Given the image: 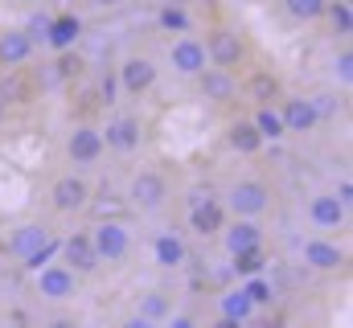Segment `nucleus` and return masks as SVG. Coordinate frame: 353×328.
Wrapping results in <instances>:
<instances>
[{
  "mask_svg": "<svg viewBox=\"0 0 353 328\" xmlns=\"http://www.w3.org/2000/svg\"><path fill=\"white\" fill-rule=\"evenodd\" d=\"M222 226H226V205H222L218 197H205V201L189 205V230H193L197 238H214Z\"/></svg>",
  "mask_w": 353,
  "mask_h": 328,
  "instance_id": "nucleus-15",
  "label": "nucleus"
},
{
  "mask_svg": "<svg viewBox=\"0 0 353 328\" xmlns=\"http://www.w3.org/2000/svg\"><path fill=\"white\" fill-rule=\"evenodd\" d=\"M0 99L4 103H25L29 99V82L21 79V70H8V79L0 82Z\"/></svg>",
  "mask_w": 353,
  "mask_h": 328,
  "instance_id": "nucleus-30",
  "label": "nucleus"
},
{
  "mask_svg": "<svg viewBox=\"0 0 353 328\" xmlns=\"http://www.w3.org/2000/svg\"><path fill=\"white\" fill-rule=\"evenodd\" d=\"M218 312H222V316H230V320H239V325H251L259 308L247 300V291H243V287H234V291H226V296L218 300Z\"/></svg>",
  "mask_w": 353,
  "mask_h": 328,
  "instance_id": "nucleus-24",
  "label": "nucleus"
},
{
  "mask_svg": "<svg viewBox=\"0 0 353 328\" xmlns=\"http://www.w3.org/2000/svg\"><path fill=\"white\" fill-rule=\"evenodd\" d=\"M161 328H197V320H193V316H173V312H169V316L161 320Z\"/></svg>",
  "mask_w": 353,
  "mask_h": 328,
  "instance_id": "nucleus-39",
  "label": "nucleus"
},
{
  "mask_svg": "<svg viewBox=\"0 0 353 328\" xmlns=\"http://www.w3.org/2000/svg\"><path fill=\"white\" fill-rule=\"evenodd\" d=\"M107 148H103V132L94 127V123H79L70 136H66V156L74 168H90V164H99Z\"/></svg>",
  "mask_w": 353,
  "mask_h": 328,
  "instance_id": "nucleus-9",
  "label": "nucleus"
},
{
  "mask_svg": "<svg viewBox=\"0 0 353 328\" xmlns=\"http://www.w3.org/2000/svg\"><path fill=\"white\" fill-rule=\"evenodd\" d=\"M259 271H267V250L259 246V250H243V254H234V275H259Z\"/></svg>",
  "mask_w": 353,
  "mask_h": 328,
  "instance_id": "nucleus-29",
  "label": "nucleus"
},
{
  "mask_svg": "<svg viewBox=\"0 0 353 328\" xmlns=\"http://www.w3.org/2000/svg\"><path fill=\"white\" fill-rule=\"evenodd\" d=\"M119 328H161V320H148V316H140V312H132V316H128V320H123Z\"/></svg>",
  "mask_w": 353,
  "mask_h": 328,
  "instance_id": "nucleus-38",
  "label": "nucleus"
},
{
  "mask_svg": "<svg viewBox=\"0 0 353 328\" xmlns=\"http://www.w3.org/2000/svg\"><path fill=\"white\" fill-rule=\"evenodd\" d=\"M99 132H103V148H111V152H123L128 156V152L140 148V119H132V115H115Z\"/></svg>",
  "mask_w": 353,
  "mask_h": 328,
  "instance_id": "nucleus-13",
  "label": "nucleus"
},
{
  "mask_svg": "<svg viewBox=\"0 0 353 328\" xmlns=\"http://www.w3.org/2000/svg\"><path fill=\"white\" fill-rule=\"evenodd\" d=\"M46 238H50V226H41V222H29V226H17V230H12V238L4 243V250H8L12 258H21V263H25V258H29L37 246L46 243Z\"/></svg>",
  "mask_w": 353,
  "mask_h": 328,
  "instance_id": "nucleus-23",
  "label": "nucleus"
},
{
  "mask_svg": "<svg viewBox=\"0 0 353 328\" xmlns=\"http://www.w3.org/2000/svg\"><path fill=\"white\" fill-rule=\"evenodd\" d=\"M157 21H161V29H169V33H189V12H185L181 4H165Z\"/></svg>",
  "mask_w": 353,
  "mask_h": 328,
  "instance_id": "nucleus-31",
  "label": "nucleus"
},
{
  "mask_svg": "<svg viewBox=\"0 0 353 328\" xmlns=\"http://www.w3.org/2000/svg\"><path fill=\"white\" fill-rule=\"evenodd\" d=\"M308 99H312V107H316L321 123H325V119H333V115L341 111V99H337V94H329V90H321V94H308Z\"/></svg>",
  "mask_w": 353,
  "mask_h": 328,
  "instance_id": "nucleus-34",
  "label": "nucleus"
},
{
  "mask_svg": "<svg viewBox=\"0 0 353 328\" xmlns=\"http://www.w3.org/2000/svg\"><path fill=\"white\" fill-rule=\"evenodd\" d=\"M33 283H37V296L41 300H74L79 296V275L66 267V263H46L33 271Z\"/></svg>",
  "mask_w": 353,
  "mask_h": 328,
  "instance_id": "nucleus-4",
  "label": "nucleus"
},
{
  "mask_svg": "<svg viewBox=\"0 0 353 328\" xmlns=\"http://www.w3.org/2000/svg\"><path fill=\"white\" fill-rule=\"evenodd\" d=\"M115 94H119V79H115V70L99 74V103H103V107H115V103H119Z\"/></svg>",
  "mask_w": 353,
  "mask_h": 328,
  "instance_id": "nucleus-35",
  "label": "nucleus"
},
{
  "mask_svg": "<svg viewBox=\"0 0 353 328\" xmlns=\"http://www.w3.org/2000/svg\"><path fill=\"white\" fill-rule=\"evenodd\" d=\"M169 66H173L181 79H197L210 62H205V45L197 41V37H189V33H181L173 45H169Z\"/></svg>",
  "mask_w": 353,
  "mask_h": 328,
  "instance_id": "nucleus-11",
  "label": "nucleus"
},
{
  "mask_svg": "<svg viewBox=\"0 0 353 328\" xmlns=\"http://www.w3.org/2000/svg\"><path fill=\"white\" fill-rule=\"evenodd\" d=\"M50 205H54L58 214H83L90 205V185L83 176H74V172L58 176V181L50 185Z\"/></svg>",
  "mask_w": 353,
  "mask_h": 328,
  "instance_id": "nucleus-8",
  "label": "nucleus"
},
{
  "mask_svg": "<svg viewBox=\"0 0 353 328\" xmlns=\"http://www.w3.org/2000/svg\"><path fill=\"white\" fill-rule=\"evenodd\" d=\"M46 328H79V320H74V316H54Z\"/></svg>",
  "mask_w": 353,
  "mask_h": 328,
  "instance_id": "nucleus-41",
  "label": "nucleus"
},
{
  "mask_svg": "<svg viewBox=\"0 0 353 328\" xmlns=\"http://www.w3.org/2000/svg\"><path fill=\"white\" fill-rule=\"evenodd\" d=\"M140 316H148V320H165L169 316V300L161 296V291H148L144 300H140V308H136Z\"/></svg>",
  "mask_w": 353,
  "mask_h": 328,
  "instance_id": "nucleus-33",
  "label": "nucleus"
},
{
  "mask_svg": "<svg viewBox=\"0 0 353 328\" xmlns=\"http://www.w3.org/2000/svg\"><path fill=\"white\" fill-rule=\"evenodd\" d=\"M333 197H337L341 205H353V181H350V176H345V181L337 185V193H333Z\"/></svg>",
  "mask_w": 353,
  "mask_h": 328,
  "instance_id": "nucleus-40",
  "label": "nucleus"
},
{
  "mask_svg": "<svg viewBox=\"0 0 353 328\" xmlns=\"http://www.w3.org/2000/svg\"><path fill=\"white\" fill-rule=\"evenodd\" d=\"M79 41H83V17H74V12H58V17L50 21L46 45H50L54 54H62V50H74Z\"/></svg>",
  "mask_w": 353,
  "mask_h": 328,
  "instance_id": "nucleus-20",
  "label": "nucleus"
},
{
  "mask_svg": "<svg viewBox=\"0 0 353 328\" xmlns=\"http://www.w3.org/2000/svg\"><path fill=\"white\" fill-rule=\"evenodd\" d=\"M205 197H214V189H210V185H205V189L197 185V189H193V197H189V205H197V201H205Z\"/></svg>",
  "mask_w": 353,
  "mask_h": 328,
  "instance_id": "nucleus-42",
  "label": "nucleus"
},
{
  "mask_svg": "<svg viewBox=\"0 0 353 328\" xmlns=\"http://www.w3.org/2000/svg\"><path fill=\"white\" fill-rule=\"evenodd\" d=\"M226 214L230 218H263L267 209H271V189H267V181L259 176H243V181H234L230 189H226Z\"/></svg>",
  "mask_w": 353,
  "mask_h": 328,
  "instance_id": "nucleus-2",
  "label": "nucleus"
},
{
  "mask_svg": "<svg viewBox=\"0 0 353 328\" xmlns=\"http://www.w3.org/2000/svg\"><path fill=\"white\" fill-rule=\"evenodd\" d=\"M251 123L259 127V136H263V144L271 140V144H279L288 132H283V119H279V111L275 107H255V115H251Z\"/></svg>",
  "mask_w": 353,
  "mask_h": 328,
  "instance_id": "nucleus-27",
  "label": "nucleus"
},
{
  "mask_svg": "<svg viewBox=\"0 0 353 328\" xmlns=\"http://www.w3.org/2000/svg\"><path fill=\"white\" fill-rule=\"evenodd\" d=\"M90 246H94L99 263H123L132 250V234L123 222H99V226H90Z\"/></svg>",
  "mask_w": 353,
  "mask_h": 328,
  "instance_id": "nucleus-5",
  "label": "nucleus"
},
{
  "mask_svg": "<svg viewBox=\"0 0 353 328\" xmlns=\"http://www.w3.org/2000/svg\"><path fill=\"white\" fill-rule=\"evenodd\" d=\"M218 234H222V246H226L230 258L243 254V250H259V246H263V226H259L255 218H234V222H226Z\"/></svg>",
  "mask_w": 353,
  "mask_h": 328,
  "instance_id": "nucleus-12",
  "label": "nucleus"
},
{
  "mask_svg": "<svg viewBox=\"0 0 353 328\" xmlns=\"http://www.w3.org/2000/svg\"><path fill=\"white\" fill-rule=\"evenodd\" d=\"M21 4H37V0H21Z\"/></svg>",
  "mask_w": 353,
  "mask_h": 328,
  "instance_id": "nucleus-46",
  "label": "nucleus"
},
{
  "mask_svg": "<svg viewBox=\"0 0 353 328\" xmlns=\"http://www.w3.org/2000/svg\"><path fill=\"white\" fill-rule=\"evenodd\" d=\"M239 90H243L255 107H275V103L283 99V82H279V74H271V70H251Z\"/></svg>",
  "mask_w": 353,
  "mask_h": 328,
  "instance_id": "nucleus-19",
  "label": "nucleus"
},
{
  "mask_svg": "<svg viewBox=\"0 0 353 328\" xmlns=\"http://www.w3.org/2000/svg\"><path fill=\"white\" fill-rule=\"evenodd\" d=\"M58 4H74V0H58Z\"/></svg>",
  "mask_w": 353,
  "mask_h": 328,
  "instance_id": "nucleus-47",
  "label": "nucleus"
},
{
  "mask_svg": "<svg viewBox=\"0 0 353 328\" xmlns=\"http://www.w3.org/2000/svg\"><path fill=\"white\" fill-rule=\"evenodd\" d=\"M4 115H8V103H4V99H0V123H4Z\"/></svg>",
  "mask_w": 353,
  "mask_h": 328,
  "instance_id": "nucleus-45",
  "label": "nucleus"
},
{
  "mask_svg": "<svg viewBox=\"0 0 353 328\" xmlns=\"http://www.w3.org/2000/svg\"><path fill=\"white\" fill-rule=\"evenodd\" d=\"M239 287L247 291V300H251V304H255L259 312H263V308H271V304H275V283L267 279L263 271H259V275H247V279H243Z\"/></svg>",
  "mask_w": 353,
  "mask_h": 328,
  "instance_id": "nucleus-25",
  "label": "nucleus"
},
{
  "mask_svg": "<svg viewBox=\"0 0 353 328\" xmlns=\"http://www.w3.org/2000/svg\"><path fill=\"white\" fill-rule=\"evenodd\" d=\"M33 50H37V41H33L21 25L0 33V66H4V70H21V66L33 58Z\"/></svg>",
  "mask_w": 353,
  "mask_h": 328,
  "instance_id": "nucleus-16",
  "label": "nucleus"
},
{
  "mask_svg": "<svg viewBox=\"0 0 353 328\" xmlns=\"http://www.w3.org/2000/svg\"><path fill=\"white\" fill-rule=\"evenodd\" d=\"M333 74H337L341 86H350V82H353V50H350V45H341V54L333 58Z\"/></svg>",
  "mask_w": 353,
  "mask_h": 328,
  "instance_id": "nucleus-36",
  "label": "nucleus"
},
{
  "mask_svg": "<svg viewBox=\"0 0 353 328\" xmlns=\"http://www.w3.org/2000/svg\"><path fill=\"white\" fill-rule=\"evenodd\" d=\"M214 328H247V325H239V320H230V316H218V320H214Z\"/></svg>",
  "mask_w": 353,
  "mask_h": 328,
  "instance_id": "nucleus-43",
  "label": "nucleus"
},
{
  "mask_svg": "<svg viewBox=\"0 0 353 328\" xmlns=\"http://www.w3.org/2000/svg\"><path fill=\"white\" fill-rule=\"evenodd\" d=\"M50 21H54L50 12H33V17H29V21H25L21 29H25V33H29L33 41H46V33H50Z\"/></svg>",
  "mask_w": 353,
  "mask_h": 328,
  "instance_id": "nucleus-37",
  "label": "nucleus"
},
{
  "mask_svg": "<svg viewBox=\"0 0 353 328\" xmlns=\"http://www.w3.org/2000/svg\"><path fill=\"white\" fill-rule=\"evenodd\" d=\"M308 222L316 230H341L350 222V205H341L333 193H316V197H308Z\"/></svg>",
  "mask_w": 353,
  "mask_h": 328,
  "instance_id": "nucleus-14",
  "label": "nucleus"
},
{
  "mask_svg": "<svg viewBox=\"0 0 353 328\" xmlns=\"http://www.w3.org/2000/svg\"><path fill=\"white\" fill-rule=\"evenodd\" d=\"M90 4H94V8H119L123 0H90Z\"/></svg>",
  "mask_w": 353,
  "mask_h": 328,
  "instance_id": "nucleus-44",
  "label": "nucleus"
},
{
  "mask_svg": "<svg viewBox=\"0 0 353 328\" xmlns=\"http://www.w3.org/2000/svg\"><path fill=\"white\" fill-rule=\"evenodd\" d=\"M58 246H62V238H54V234H50L46 243L25 258V267H29V271H37V267H46V263H54V258H58Z\"/></svg>",
  "mask_w": 353,
  "mask_h": 328,
  "instance_id": "nucleus-32",
  "label": "nucleus"
},
{
  "mask_svg": "<svg viewBox=\"0 0 353 328\" xmlns=\"http://www.w3.org/2000/svg\"><path fill=\"white\" fill-rule=\"evenodd\" d=\"M226 144H230V152H239V156H255L259 148H263V136H259V127L251 123V119H230V127H226Z\"/></svg>",
  "mask_w": 353,
  "mask_h": 328,
  "instance_id": "nucleus-22",
  "label": "nucleus"
},
{
  "mask_svg": "<svg viewBox=\"0 0 353 328\" xmlns=\"http://www.w3.org/2000/svg\"><path fill=\"white\" fill-rule=\"evenodd\" d=\"M128 201H132V209H140V214H157V209H165V201H169V181H165L157 168H140V172L132 176V185H128Z\"/></svg>",
  "mask_w": 353,
  "mask_h": 328,
  "instance_id": "nucleus-3",
  "label": "nucleus"
},
{
  "mask_svg": "<svg viewBox=\"0 0 353 328\" xmlns=\"http://www.w3.org/2000/svg\"><path fill=\"white\" fill-rule=\"evenodd\" d=\"M300 254H304V267H312V271H341L345 267V250L329 238H304Z\"/></svg>",
  "mask_w": 353,
  "mask_h": 328,
  "instance_id": "nucleus-18",
  "label": "nucleus"
},
{
  "mask_svg": "<svg viewBox=\"0 0 353 328\" xmlns=\"http://www.w3.org/2000/svg\"><path fill=\"white\" fill-rule=\"evenodd\" d=\"M279 4H283V12H288L292 21H300V25H312V21L325 17V0H279Z\"/></svg>",
  "mask_w": 353,
  "mask_h": 328,
  "instance_id": "nucleus-28",
  "label": "nucleus"
},
{
  "mask_svg": "<svg viewBox=\"0 0 353 328\" xmlns=\"http://www.w3.org/2000/svg\"><path fill=\"white\" fill-rule=\"evenodd\" d=\"M197 90H201V99H205V103L226 107V103H234V99H239V79H234V70L205 66V70L197 74Z\"/></svg>",
  "mask_w": 353,
  "mask_h": 328,
  "instance_id": "nucleus-10",
  "label": "nucleus"
},
{
  "mask_svg": "<svg viewBox=\"0 0 353 328\" xmlns=\"http://www.w3.org/2000/svg\"><path fill=\"white\" fill-rule=\"evenodd\" d=\"M325 21L337 37H350L353 33V4L350 0H325Z\"/></svg>",
  "mask_w": 353,
  "mask_h": 328,
  "instance_id": "nucleus-26",
  "label": "nucleus"
},
{
  "mask_svg": "<svg viewBox=\"0 0 353 328\" xmlns=\"http://www.w3.org/2000/svg\"><path fill=\"white\" fill-rule=\"evenodd\" d=\"M275 111H279L288 136H308V132L321 127V115H316L312 99H304V94H283V99L275 103Z\"/></svg>",
  "mask_w": 353,
  "mask_h": 328,
  "instance_id": "nucleus-6",
  "label": "nucleus"
},
{
  "mask_svg": "<svg viewBox=\"0 0 353 328\" xmlns=\"http://www.w3.org/2000/svg\"><path fill=\"white\" fill-rule=\"evenodd\" d=\"M58 254H62V263H66L74 275H90V271L99 267V254H94V246H90V234H66L62 246H58Z\"/></svg>",
  "mask_w": 353,
  "mask_h": 328,
  "instance_id": "nucleus-17",
  "label": "nucleus"
},
{
  "mask_svg": "<svg viewBox=\"0 0 353 328\" xmlns=\"http://www.w3.org/2000/svg\"><path fill=\"white\" fill-rule=\"evenodd\" d=\"M157 62L152 58H144V54H132V58H123L119 66H115V79H119V90L123 94H132V99H140L144 90H152L157 86Z\"/></svg>",
  "mask_w": 353,
  "mask_h": 328,
  "instance_id": "nucleus-7",
  "label": "nucleus"
},
{
  "mask_svg": "<svg viewBox=\"0 0 353 328\" xmlns=\"http://www.w3.org/2000/svg\"><path fill=\"white\" fill-rule=\"evenodd\" d=\"M201 45H205V62H210V66H222V70H239V66H247V58H251V41H247V33L234 29V25H214Z\"/></svg>",
  "mask_w": 353,
  "mask_h": 328,
  "instance_id": "nucleus-1",
  "label": "nucleus"
},
{
  "mask_svg": "<svg viewBox=\"0 0 353 328\" xmlns=\"http://www.w3.org/2000/svg\"><path fill=\"white\" fill-rule=\"evenodd\" d=\"M152 263L165 267V271H181V267L189 263V246H185V238L173 234V230L157 234V238H152Z\"/></svg>",
  "mask_w": 353,
  "mask_h": 328,
  "instance_id": "nucleus-21",
  "label": "nucleus"
}]
</instances>
